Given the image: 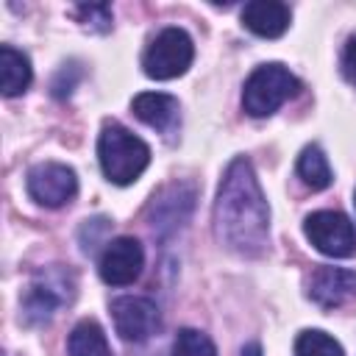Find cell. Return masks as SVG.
<instances>
[{
    "label": "cell",
    "instance_id": "6da1fadb",
    "mask_svg": "<svg viewBox=\"0 0 356 356\" xmlns=\"http://www.w3.org/2000/svg\"><path fill=\"white\" fill-rule=\"evenodd\" d=\"M214 234L220 245L239 256H261L270 236V206L253 172V164L239 156L228 164L217 200H214Z\"/></svg>",
    "mask_w": 356,
    "mask_h": 356
},
{
    "label": "cell",
    "instance_id": "7a4b0ae2",
    "mask_svg": "<svg viewBox=\"0 0 356 356\" xmlns=\"http://www.w3.org/2000/svg\"><path fill=\"white\" fill-rule=\"evenodd\" d=\"M97 161H100L103 175L111 184L128 186L150 164V147L136 134H131L128 128L111 120L103 125L97 136Z\"/></svg>",
    "mask_w": 356,
    "mask_h": 356
},
{
    "label": "cell",
    "instance_id": "3957f363",
    "mask_svg": "<svg viewBox=\"0 0 356 356\" xmlns=\"http://www.w3.org/2000/svg\"><path fill=\"white\" fill-rule=\"evenodd\" d=\"M298 89L300 81L284 64H261L248 75L242 86V108L250 117H270L289 97H295Z\"/></svg>",
    "mask_w": 356,
    "mask_h": 356
},
{
    "label": "cell",
    "instance_id": "277c9868",
    "mask_svg": "<svg viewBox=\"0 0 356 356\" xmlns=\"http://www.w3.org/2000/svg\"><path fill=\"white\" fill-rule=\"evenodd\" d=\"M75 295V278L64 267H47L39 270L22 298V320L28 325L47 323L58 306L70 303Z\"/></svg>",
    "mask_w": 356,
    "mask_h": 356
},
{
    "label": "cell",
    "instance_id": "5b68a950",
    "mask_svg": "<svg viewBox=\"0 0 356 356\" xmlns=\"http://www.w3.org/2000/svg\"><path fill=\"white\" fill-rule=\"evenodd\" d=\"M195 44L184 28H164L142 53V70L153 81H170L189 70Z\"/></svg>",
    "mask_w": 356,
    "mask_h": 356
},
{
    "label": "cell",
    "instance_id": "8992f818",
    "mask_svg": "<svg viewBox=\"0 0 356 356\" xmlns=\"http://www.w3.org/2000/svg\"><path fill=\"white\" fill-rule=\"evenodd\" d=\"M303 234L320 253L331 259H348L356 253V231L342 211H312L303 220Z\"/></svg>",
    "mask_w": 356,
    "mask_h": 356
},
{
    "label": "cell",
    "instance_id": "52a82bcc",
    "mask_svg": "<svg viewBox=\"0 0 356 356\" xmlns=\"http://www.w3.org/2000/svg\"><path fill=\"white\" fill-rule=\"evenodd\" d=\"M25 186H28V195L44 206V209H58L64 203H70L78 192V178H75V170L67 167V164H58V161H42V164H33L25 175Z\"/></svg>",
    "mask_w": 356,
    "mask_h": 356
},
{
    "label": "cell",
    "instance_id": "ba28073f",
    "mask_svg": "<svg viewBox=\"0 0 356 356\" xmlns=\"http://www.w3.org/2000/svg\"><path fill=\"white\" fill-rule=\"evenodd\" d=\"M111 317L114 328L125 342H145L150 334L159 331L161 317L159 306L150 298L142 295H122L111 300Z\"/></svg>",
    "mask_w": 356,
    "mask_h": 356
},
{
    "label": "cell",
    "instance_id": "9c48e42d",
    "mask_svg": "<svg viewBox=\"0 0 356 356\" xmlns=\"http://www.w3.org/2000/svg\"><path fill=\"white\" fill-rule=\"evenodd\" d=\"M145 267V250L134 236H117L111 239L97 261V273L111 286H125L139 278Z\"/></svg>",
    "mask_w": 356,
    "mask_h": 356
},
{
    "label": "cell",
    "instance_id": "30bf717a",
    "mask_svg": "<svg viewBox=\"0 0 356 356\" xmlns=\"http://www.w3.org/2000/svg\"><path fill=\"white\" fill-rule=\"evenodd\" d=\"M306 295L320 309H342L356 298V273L323 264L306 278Z\"/></svg>",
    "mask_w": 356,
    "mask_h": 356
},
{
    "label": "cell",
    "instance_id": "8fae6325",
    "mask_svg": "<svg viewBox=\"0 0 356 356\" xmlns=\"http://www.w3.org/2000/svg\"><path fill=\"white\" fill-rule=\"evenodd\" d=\"M131 111L150 128H156L159 134L170 136L178 128V117H181V106L172 95L164 92H142L131 100Z\"/></svg>",
    "mask_w": 356,
    "mask_h": 356
},
{
    "label": "cell",
    "instance_id": "7c38bea8",
    "mask_svg": "<svg viewBox=\"0 0 356 356\" xmlns=\"http://www.w3.org/2000/svg\"><path fill=\"white\" fill-rule=\"evenodd\" d=\"M289 6L278 3V0H253L242 8V25L264 39H275L289 28Z\"/></svg>",
    "mask_w": 356,
    "mask_h": 356
},
{
    "label": "cell",
    "instance_id": "4fadbf2b",
    "mask_svg": "<svg viewBox=\"0 0 356 356\" xmlns=\"http://www.w3.org/2000/svg\"><path fill=\"white\" fill-rule=\"evenodd\" d=\"M31 78H33V70H31L28 56L11 44H3L0 47V89H3V95L6 97L22 95L31 86Z\"/></svg>",
    "mask_w": 356,
    "mask_h": 356
},
{
    "label": "cell",
    "instance_id": "5bb4252c",
    "mask_svg": "<svg viewBox=\"0 0 356 356\" xmlns=\"http://www.w3.org/2000/svg\"><path fill=\"white\" fill-rule=\"evenodd\" d=\"M67 353L70 356H111V348H108L103 328L95 320H81L67 339Z\"/></svg>",
    "mask_w": 356,
    "mask_h": 356
},
{
    "label": "cell",
    "instance_id": "9a60e30c",
    "mask_svg": "<svg viewBox=\"0 0 356 356\" xmlns=\"http://www.w3.org/2000/svg\"><path fill=\"white\" fill-rule=\"evenodd\" d=\"M298 175H300V181H303L309 189H314V192L331 186V167H328L325 153H323L317 145H306V147L300 150V156H298Z\"/></svg>",
    "mask_w": 356,
    "mask_h": 356
},
{
    "label": "cell",
    "instance_id": "2e32d148",
    "mask_svg": "<svg viewBox=\"0 0 356 356\" xmlns=\"http://www.w3.org/2000/svg\"><path fill=\"white\" fill-rule=\"evenodd\" d=\"M181 189H184V186L175 184V186H167L159 197H153V206H150V225H153L156 231H164L167 225L175 228V225H181V220H186L189 211L175 209V200H181Z\"/></svg>",
    "mask_w": 356,
    "mask_h": 356
},
{
    "label": "cell",
    "instance_id": "e0dca14e",
    "mask_svg": "<svg viewBox=\"0 0 356 356\" xmlns=\"http://www.w3.org/2000/svg\"><path fill=\"white\" fill-rule=\"evenodd\" d=\"M295 356H345V350L331 334H325L320 328H309V331L298 334Z\"/></svg>",
    "mask_w": 356,
    "mask_h": 356
},
{
    "label": "cell",
    "instance_id": "ac0fdd59",
    "mask_svg": "<svg viewBox=\"0 0 356 356\" xmlns=\"http://www.w3.org/2000/svg\"><path fill=\"white\" fill-rule=\"evenodd\" d=\"M170 356H217V348L203 331L181 328L175 342H172V353Z\"/></svg>",
    "mask_w": 356,
    "mask_h": 356
},
{
    "label": "cell",
    "instance_id": "d6986e66",
    "mask_svg": "<svg viewBox=\"0 0 356 356\" xmlns=\"http://www.w3.org/2000/svg\"><path fill=\"white\" fill-rule=\"evenodd\" d=\"M75 14L83 25H92L97 31H108L111 28V8L106 3H83V6H75Z\"/></svg>",
    "mask_w": 356,
    "mask_h": 356
},
{
    "label": "cell",
    "instance_id": "ffe728a7",
    "mask_svg": "<svg viewBox=\"0 0 356 356\" xmlns=\"http://www.w3.org/2000/svg\"><path fill=\"white\" fill-rule=\"evenodd\" d=\"M342 75L356 86V33L348 36L345 50H342Z\"/></svg>",
    "mask_w": 356,
    "mask_h": 356
},
{
    "label": "cell",
    "instance_id": "44dd1931",
    "mask_svg": "<svg viewBox=\"0 0 356 356\" xmlns=\"http://www.w3.org/2000/svg\"><path fill=\"white\" fill-rule=\"evenodd\" d=\"M242 356H261V345L259 342H248L242 348Z\"/></svg>",
    "mask_w": 356,
    "mask_h": 356
},
{
    "label": "cell",
    "instance_id": "7402d4cb",
    "mask_svg": "<svg viewBox=\"0 0 356 356\" xmlns=\"http://www.w3.org/2000/svg\"><path fill=\"white\" fill-rule=\"evenodd\" d=\"M353 203H356V197H353Z\"/></svg>",
    "mask_w": 356,
    "mask_h": 356
}]
</instances>
